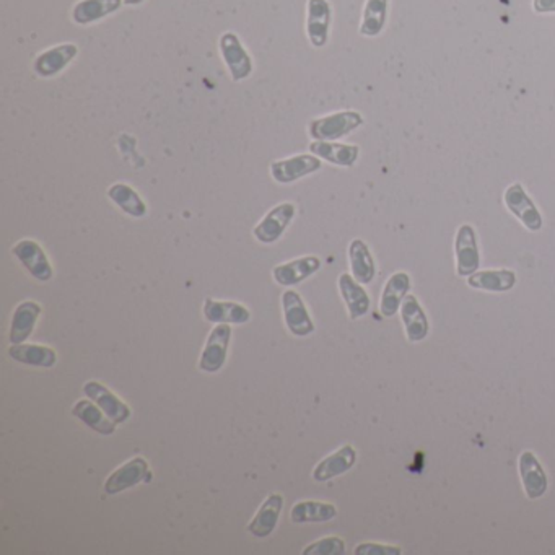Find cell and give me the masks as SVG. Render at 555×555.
Wrapping results in <instances>:
<instances>
[{
  "label": "cell",
  "instance_id": "obj_12",
  "mask_svg": "<svg viewBox=\"0 0 555 555\" xmlns=\"http://www.w3.org/2000/svg\"><path fill=\"white\" fill-rule=\"evenodd\" d=\"M282 310L288 331L295 337H306L314 332V322L308 313L303 298L295 290H286L282 295Z\"/></svg>",
  "mask_w": 555,
  "mask_h": 555
},
{
  "label": "cell",
  "instance_id": "obj_16",
  "mask_svg": "<svg viewBox=\"0 0 555 555\" xmlns=\"http://www.w3.org/2000/svg\"><path fill=\"white\" fill-rule=\"evenodd\" d=\"M282 508H284V497L280 493H270L268 499L262 501L254 518L251 519L248 533L260 539L270 536L278 528Z\"/></svg>",
  "mask_w": 555,
  "mask_h": 555
},
{
  "label": "cell",
  "instance_id": "obj_31",
  "mask_svg": "<svg viewBox=\"0 0 555 555\" xmlns=\"http://www.w3.org/2000/svg\"><path fill=\"white\" fill-rule=\"evenodd\" d=\"M388 5L389 0H367L363 7L360 35L367 38H375L381 35L388 20Z\"/></svg>",
  "mask_w": 555,
  "mask_h": 555
},
{
  "label": "cell",
  "instance_id": "obj_15",
  "mask_svg": "<svg viewBox=\"0 0 555 555\" xmlns=\"http://www.w3.org/2000/svg\"><path fill=\"white\" fill-rule=\"evenodd\" d=\"M357 463V451L352 445H344L329 457L321 459L313 471V479L316 482H328L334 477L349 473Z\"/></svg>",
  "mask_w": 555,
  "mask_h": 555
},
{
  "label": "cell",
  "instance_id": "obj_20",
  "mask_svg": "<svg viewBox=\"0 0 555 555\" xmlns=\"http://www.w3.org/2000/svg\"><path fill=\"white\" fill-rule=\"evenodd\" d=\"M411 286V278L407 272H396L388 278L380 300V313L385 318H393L401 310L404 298L409 295Z\"/></svg>",
  "mask_w": 555,
  "mask_h": 555
},
{
  "label": "cell",
  "instance_id": "obj_6",
  "mask_svg": "<svg viewBox=\"0 0 555 555\" xmlns=\"http://www.w3.org/2000/svg\"><path fill=\"white\" fill-rule=\"evenodd\" d=\"M322 161L313 153H300L286 160L274 161L270 165V175L278 184H292L298 179L306 178L321 170Z\"/></svg>",
  "mask_w": 555,
  "mask_h": 555
},
{
  "label": "cell",
  "instance_id": "obj_7",
  "mask_svg": "<svg viewBox=\"0 0 555 555\" xmlns=\"http://www.w3.org/2000/svg\"><path fill=\"white\" fill-rule=\"evenodd\" d=\"M457 274L459 278H469L481 268V252L477 235L471 225H461L455 238Z\"/></svg>",
  "mask_w": 555,
  "mask_h": 555
},
{
  "label": "cell",
  "instance_id": "obj_9",
  "mask_svg": "<svg viewBox=\"0 0 555 555\" xmlns=\"http://www.w3.org/2000/svg\"><path fill=\"white\" fill-rule=\"evenodd\" d=\"M12 254L17 258L18 262L27 269L31 278L39 282H49L53 278V266L46 256L45 250L35 240H20L12 248Z\"/></svg>",
  "mask_w": 555,
  "mask_h": 555
},
{
  "label": "cell",
  "instance_id": "obj_25",
  "mask_svg": "<svg viewBox=\"0 0 555 555\" xmlns=\"http://www.w3.org/2000/svg\"><path fill=\"white\" fill-rule=\"evenodd\" d=\"M204 316L214 324H246L251 320L250 310L242 303L220 302L207 298L204 302Z\"/></svg>",
  "mask_w": 555,
  "mask_h": 555
},
{
  "label": "cell",
  "instance_id": "obj_33",
  "mask_svg": "<svg viewBox=\"0 0 555 555\" xmlns=\"http://www.w3.org/2000/svg\"><path fill=\"white\" fill-rule=\"evenodd\" d=\"M355 555H401L403 549L397 546H388V544H376V542H365L358 544L354 551Z\"/></svg>",
  "mask_w": 555,
  "mask_h": 555
},
{
  "label": "cell",
  "instance_id": "obj_5",
  "mask_svg": "<svg viewBox=\"0 0 555 555\" xmlns=\"http://www.w3.org/2000/svg\"><path fill=\"white\" fill-rule=\"evenodd\" d=\"M220 54L230 71L233 81H246L252 73V59L236 33L226 31L218 41Z\"/></svg>",
  "mask_w": 555,
  "mask_h": 555
},
{
  "label": "cell",
  "instance_id": "obj_34",
  "mask_svg": "<svg viewBox=\"0 0 555 555\" xmlns=\"http://www.w3.org/2000/svg\"><path fill=\"white\" fill-rule=\"evenodd\" d=\"M536 13H555V0H533Z\"/></svg>",
  "mask_w": 555,
  "mask_h": 555
},
{
  "label": "cell",
  "instance_id": "obj_22",
  "mask_svg": "<svg viewBox=\"0 0 555 555\" xmlns=\"http://www.w3.org/2000/svg\"><path fill=\"white\" fill-rule=\"evenodd\" d=\"M339 292L347 306L350 320H360L370 312V296L367 290L350 274H340Z\"/></svg>",
  "mask_w": 555,
  "mask_h": 555
},
{
  "label": "cell",
  "instance_id": "obj_18",
  "mask_svg": "<svg viewBox=\"0 0 555 555\" xmlns=\"http://www.w3.org/2000/svg\"><path fill=\"white\" fill-rule=\"evenodd\" d=\"M321 269V260L318 256H303L274 268V280L278 286H295L312 278Z\"/></svg>",
  "mask_w": 555,
  "mask_h": 555
},
{
  "label": "cell",
  "instance_id": "obj_3",
  "mask_svg": "<svg viewBox=\"0 0 555 555\" xmlns=\"http://www.w3.org/2000/svg\"><path fill=\"white\" fill-rule=\"evenodd\" d=\"M150 481H152V473H150L147 459L137 457L107 475L105 481V493L117 495V493L132 489L137 483L150 482Z\"/></svg>",
  "mask_w": 555,
  "mask_h": 555
},
{
  "label": "cell",
  "instance_id": "obj_23",
  "mask_svg": "<svg viewBox=\"0 0 555 555\" xmlns=\"http://www.w3.org/2000/svg\"><path fill=\"white\" fill-rule=\"evenodd\" d=\"M123 5L124 0H81L72 9V20L81 27H87L116 13Z\"/></svg>",
  "mask_w": 555,
  "mask_h": 555
},
{
  "label": "cell",
  "instance_id": "obj_27",
  "mask_svg": "<svg viewBox=\"0 0 555 555\" xmlns=\"http://www.w3.org/2000/svg\"><path fill=\"white\" fill-rule=\"evenodd\" d=\"M72 415L83 422L89 429L95 430L99 435H113L116 431L115 422L107 417L105 412L101 411L98 404L93 403L91 399H81L73 404Z\"/></svg>",
  "mask_w": 555,
  "mask_h": 555
},
{
  "label": "cell",
  "instance_id": "obj_4",
  "mask_svg": "<svg viewBox=\"0 0 555 555\" xmlns=\"http://www.w3.org/2000/svg\"><path fill=\"white\" fill-rule=\"evenodd\" d=\"M296 207L292 202H282L270 209L260 224L254 226L252 235L262 244H272L282 238L286 228L295 218Z\"/></svg>",
  "mask_w": 555,
  "mask_h": 555
},
{
  "label": "cell",
  "instance_id": "obj_30",
  "mask_svg": "<svg viewBox=\"0 0 555 555\" xmlns=\"http://www.w3.org/2000/svg\"><path fill=\"white\" fill-rule=\"evenodd\" d=\"M107 197L113 204H116L124 214L131 215L134 218H142L147 215V204L134 188L127 186L124 183H115L107 189Z\"/></svg>",
  "mask_w": 555,
  "mask_h": 555
},
{
  "label": "cell",
  "instance_id": "obj_17",
  "mask_svg": "<svg viewBox=\"0 0 555 555\" xmlns=\"http://www.w3.org/2000/svg\"><path fill=\"white\" fill-rule=\"evenodd\" d=\"M399 313H401L404 331H406L409 342H422V340L427 339L430 332L429 318H427L425 310L422 308V304L419 303L417 296H406Z\"/></svg>",
  "mask_w": 555,
  "mask_h": 555
},
{
  "label": "cell",
  "instance_id": "obj_1",
  "mask_svg": "<svg viewBox=\"0 0 555 555\" xmlns=\"http://www.w3.org/2000/svg\"><path fill=\"white\" fill-rule=\"evenodd\" d=\"M365 119L357 111H339L328 116L316 117L310 123V135L313 141H328L336 142L346 135L352 134Z\"/></svg>",
  "mask_w": 555,
  "mask_h": 555
},
{
  "label": "cell",
  "instance_id": "obj_28",
  "mask_svg": "<svg viewBox=\"0 0 555 555\" xmlns=\"http://www.w3.org/2000/svg\"><path fill=\"white\" fill-rule=\"evenodd\" d=\"M9 355L15 362L30 367L53 368L57 363L56 350L39 344H12Z\"/></svg>",
  "mask_w": 555,
  "mask_h": 555
},
{
  "label": "cell",
  "instance_id": "obj_19",
  "mask_svg": "<svg viewBox=\"0 0 555 555\" xmlns=\"http://www.w3.org/2000/svg\"><path fill=\"white\" fill-rule=\"evenodd\" d=\"M518 278L510 269H492V270H477L467 278V286L474 290L503 294L517 286Z\"/></svg>",
  "mask_w": 555,
  "mask_h": 555
},
{
  "label": "cell",
  "instance_id": "obj_26",
  "mask_svg": "<svg viewBox=\"0 0 555 555\" xmlns=\"http://www.w3.org/2000/svg\"><path fill=\"white\" fill-rule=\"evenodd\" d=\"M350 270L354 278L362 286L371 284L376 276V264L373 254L363 240H352L349 244Z\"/></svg>",
  "mask_w": 555,
  "mask_h": 555
},
{
  "label": "cell",
  "instance_id": "obj_2",
  "mask_svg": "<svg viewBox=\"0 0 555 555\" xmlns=\"http://www.w3.org/2000/svg\"><path fill=\"white\" fill-rule=\"evenodd\" d=\"M503 202L510 214L515 215L525 228L529 232H539L544 225L542 215L539 212L533 199L528 196V192L523 188V184L513 183L503 192Z\"/></svg>",
  "mask_w": 555,
  "mask_h": 555
},
{
  "label": "cell",
  "instance_id": "obj_10",
  "mask_svg": "<svg viewBox=\"0 0 555 555\" xmlns=\"http://www.w3.org/2000/svg\"><path fill=\"white\" fill-rule=\"evenodd\" d=\"M332 9L328 0H308L306 5V36L313 47L321 49L329 41Z\"/></svg>",
  "mask_w": 555,
  "mask_h": 555
},
{
  "label": "cell",
  "instance_id": "obj_29",
  "mask_svg": "<svg viewBox=\"0 0 555 555\" xmlns=\"http://www.w3.org/2000/svg\"><path fill=\"white\" fill-rule=\"evenodd\" d=\"M337 517V508L332 503L318 500L298 501L290 511V519L296 525L326 523Z\"/></svg>",
  "mask_w": 555,
  "mask_h": 555
},
{
  "label": "cell",
  "instance_id": "obj_11",
  "mask_svg": "<svg viewBox=\"0 0 555 555\" xmlns=\"http://www.w3.org/2000/svg\"><path fill=\"white\" fill-rule=\"evenodd\" d=\"M519 479L529 500L544 497L549 489L546 471L533 451H523L518 459Z\"/></svg>",
  "mask_w": 555,
  "mask_h": 555
},
{
  "label": "cell",
  "instance_id": "obj_14",
  "mask_svg": "<svg viewBox=\"0 0 555 555\" xmlns=\"http://www.w3.org/2000/svg\"><path fill=\"white\" fill-rule=\"evenodd\" d=\"M83 393L87 394V397L93 403L98 404L101 411L115 423H124L131 419V407L98 381H87L83 385Z\"/></svg>",
  "mask_w": 555,
  "mask_h": 555
},
{
  "label": "cell",
  "instance_id": "obj_8",
  "mask_svg": "<svg viewBox=\"0 0 555 555\" xmlns=\"http://www.w3.org/2000/svg\"><path fill=\"white\" fill-rule=\"evenodd\" d=\"M232 339V328L228 324H218L209 334L206 347L199 358V368L206 373H217L224 368Z\"/></svg>",
  "mask_w": 555,
  "mask_h": 555
},
{
  "label": "cell",
  "instance_id": "obj_24",
  "mask_svg": "<svg viewBox=\"0 0 555 555\" xmlns=\"http://www.w3.org/2000/svg\"><path fill=\"white\" fill-rule=\"evenodd\" d=\"M41 306L27 300L21 302L13 312L12 324H10V344H23L35 331L36 322L39 320Z\"/></svg>",
  "mask_w": 555,
  "mask_h": 555
},
{
  "label": "cell",
  "instance_id": "obj_21",
  "mask_svg": "<svg viewBox=\"0 0 555 555\" xmlns=\"http://www.w3.org/2000/svg\"><path fill=\"white\" fill-rule=\"evenodd\" d=\"M310 152L320 157L321 160L331 163V165L342 166V168H350L357 163L360 149H358V145H350V143L313 141L310 143Z\"/></svg>",
  "mask_w": 555,
  "mask_h": 555
},
{
  "label": "cell",
  "instance_id": "obj_35",
  "mask_svg": "<svg viewBox=\"0 0 555 555\" xmlns=\"http://www.w3.org/2000/svg\"><path fill=\"white\" fill-rule=\"evenodd\" d=\"M141 4H143V0H124V5H129V7H135Z\"/></svg>",
  "mask_w": 555,
  "mask_h": 555
},
{
  "label": "cell",
  "instance_id": "obj_13",
  "mask_svg": "<svg viewBox=\"0 0 555 555\" xmlns=\"http://www.w3.org/2000/svg\"><path fill=\"white\" fill-rule=\"evenodd\" d=\"M79 56V46L73 43L54 46L36 56L33 69L41 79H53L59 75Z\"/></svg>",
  "mask_w": 555,
  "mask_h": 555
},
{
  "label": "cell",
  "instance_id": "obj_32",
  "mask_svg": "<svg viewBox=\"0 0 555 555\" xmlns=\"http://www.w3.org/2000/svg\"><path fill=\"white\" fill-rule=\"evenodd\" d=\"M303 555H344L346 554V542L340 537H322L313 544L304 547Z\"/></svg>",
  "mask_w": 555,
  "mask_h": 555
}]
</instances>
